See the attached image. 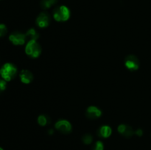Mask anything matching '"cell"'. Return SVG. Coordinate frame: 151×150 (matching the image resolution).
I'll use <instances>...</instances> for the list:
<instances>
[{
  "instance_id": "cell-1",
  "label": "cell",
  "mask_w": 151,
  "mask_h": 150,
  "mask_svg": "<svg viewBox=\"0 0 151 150\" xmlns=\"http://www.w3.org/2000/svg\"><path fill=\"white\" fill-rule=\"evenodd\" d=\"M17 74V69L12 63H5L0 69V75L6 82L12 80Z\"/></svg>"
},
{
  "instance_id": "cell-2",
  "label": "cell",
  "mask_w": 151,
  "mask_h": 150,
  "mask_svg": "<svg viewBox=\"0 0 151 150\" xmlns=\"http://www.w3.org/2000/svg\"><path fill=\"white\" fill-rule=\"evenodd\" d=\"M53 17L57 21H66L70 17L69 9L64 5L57 7L53 12Z\"/></svg>"
},
{
  "instance_id": "cell-3",
  "label": "cell",
  "mask_w": 151,
  "mask_h": 150,
  "mask_svg": "<svg viewBox=\"0 0 151 150\" xmlns=\"http://www.w3.org/2000/svg\"><path fill=\"white\" fill-rule=\"evenodd\" d=\"M25 51L29 57L36 58L41 54V47L36 41H29L27 44Z\"/></svg>"
},
{
  "instance_id": "cell-4",
  "label": "cell",
  "mask_w": 151,
  "mask_h": 150,
  "mask_svg": "<svg viewBox=\"0 0 151 150\" xmlns=\"http://www.w3.org/2000/svg\"><path fill=\"white\" fill-rule=\"evenodd\" d=\"M125 65L128 69L131 71H136L139 67V61L135 55H128L125 58Z\"/></svg>"
},
{
  "instance_id": "cell-5",
  "label": "cell",
  "mask_w": 151,
  "mask_h": 150,
  "mask_svg": "<svg viewBox=\"0 0 151 150\" xmlns=\"http://www.w3.org/2000/svg\"><path fill=\"white\" fill-rule=\"evenodd\" d=\"M9 40L14 45H23L26 41L27 37L25 34L15 32L9 36Z\"/></svg>"
},
{
  "instance_id": "cell-6",
  "label": "cell",
  "mask_w": 151,
  "mask_h": 150,
  "mask_svg": "<svg viewBox=\"0 0 151 150\" xmlns=\"http://www.w3.org/2000/svg\"><path fill=\"white\" fill-rule=\"evenodd\" d=\"M56 129L63 134H69L72 131V125L68 121L60 120L56 122L55 125Z\"/></svg>"
},
{
  "instance_id": "cell-7",
  "label": "cell",
  "mask_w": 151,
  "mask_h": 150,
  "mask_svg": "<svg viewBox=\"0 0 151 150\" xmlns=\"http://www.w3.org/2000/svg\"><path fill=\"white\" fill-rule=\"evenodd\" d=\"M50 22V16L48 13L43 12L38 15L36 19V24L39 27L44 28L48 26Z\"/></svg>"
},
{
  "instance_id": "cell-8",
  "label": "cell",
  "mask_w": 151,
  "mask_h": 150,
  "mask_svg": "<svg viewBox=\"0 0 151 150\" xmlns=\"http://www.w3.org/2000/svg\"><path fill=\"white\" fill-rule=\"evenodd\" d=\"M118 132L121 135H124L126 138H131L135 134V132L134 131L133 128L131 126H128L125 124H120L118 126Z\"/></svg>"
},
{
  "instance_id": "cell-9",
  "label": "cell",
  "mask_w": 151,
  "mask_h": 150,
  "mask_svg": "<svg viewBox=\"0 0 151 150\" xmlns=\"http://www.w3.org/2000/svg\"><path fill=\"white\" fill-rule=\"evenodd\" d=\"M102 115L101 110L95 106H90L86 110L87 117L91 119H96L100 117Z\"/></svg>"
},
{
  "instance_id": "cell-10",
  "label": "cell",
  "mask_w": 151,
  "mask_h": 150,
  "mask_svg": "<svg viewBox=\"0 0 151 150\" xmlns=\"http://www.w3.org/2000/svg\"><path fill=\"white\" fill-rule=\"evenodd\" d=\"M19 76H20L21 81H22L23 83L25 84L30 83L32 81V79H33V75H32V74L29 71L26 70V69L22 70V71H21Z\"/></svg>"
},
{
  "instance_id": "cell-11",
  "label": "cell",
  "mask_w": 151,
  "mask_h": 150,
  "mask_svg": "<svg viewBox=\"0 0 151 150\" xmlns=\"http://www.w3.org/2000/svg\"><path fill=\"white\" fill-rule=\"evenodd\" d=\"M111 132H112L111 128L109 126H106V125H105V126H101V127L100 128L98 134L100 137L106 138H109V137L111 135Z\"/></svg>"
},
{
  "instance_id": "cell-12",
  "label": "cell",
  "mask_w": 151,
  "mask_h": 150,
  "mask_svg": "<svg viewBox=\"0 0 151 150\" xmlns=\"http://www.w3.org/2000/svg\"><path fill=\"white\" fill-rule=\"evenodd\" d=\"M25 35H26L27 39L29 40V41H36L38 38V37H39V35L37 32V31L35 29H33V28L29 29L26 32Z\"/></svg>"
},
{
  "instance_id": "cell-13",
  "label": "cell",
  "mask_w": 151,
  "mask_h": 150,
  "mask_svg": "<svg viewBox=\"0 0 151 150\" xmlns=\"http://www.w3.org/2000/svg\"><path fill=\"white\" fill-rule=\"evenodd\" d=\"M58 0H41V7L44 10H47L51 7V6L56 4Z\"/></svg>"
},
{
  "instance_id": "cell-14",
  "label": "cell",
  "mask_w": 151,
  "mask_h": 150,
  "mask_svg": "<svg viewBox=\"0 0 151 150\" xmlns=\"http://www.w3.org/2000/svg\"><path fill=\"white\" fill-rule=\"evenodd\" d=\"M38 122L41 126H46V125L49 124L50 122V119L48 116H44V115H41V116H38Z\"/></svg>"
},
{
  "instance_id": "cell-15",
  "label": "cell",
  "mask_w": 151,
  "mask_h": 150,
  "mask_svg": "<svg viewBox=\"0 0 151 150\" xmlns=\"http://www.w3.org/2000/svg\"><path fill=\"white\" fill-rule=\"evenodd\" d=\"M83 142L85 144H91L93 141V137L92 135H90V134H86L83 136L82 138Z\"/></svg>"
},
{
  "instance_id": "cell-16",
  "label": "cell",
  "mask_w": 151,
  "mask_h": 150,
  "mask_svg": "<svg viewBox=\"0 0 151 150\" xmlns=\"http://www.w3.org/2000/svg\"><path fill=\"white\" fill-rule=\"evenodd\" d=\"M7 26L4 24H0V37H3L7 34Z\"/></svg>"
},
{
  "instance_id": "cell-17",
  "label": "cell",
  "mask_w": 151,
  "mask_h": 150,
  "mask_svg": "<svg viewBox=\"0 0 151 150\" xmlns=\"http://www.w3.org/2000/svg\"><path fill=\"white\" fill-rule=\"evenodd\" d=\"M93 149H94V150H103L104 149V146L101 141H97Z\"/></svg>"
},
{
  "instance_id": "cell-18",
  "label": "cell",
  "mask_w": 151,
  "mask_h": 150,
  "mask_svg": "<svg viewBox=\"0 0 151 150\" xmlns=\"http://www.w3.org/2000/svg\"><path fill=\"white\" fill-rule=\"evenodd\" d=\"M6 85H7V83H6V81L4 79H0V92L4 91L6 88Z\"/></svg>"
},
{
  "instance_id": "cell-19",
  "label": "cell",
  "mask_w": 151,
  "mask_h": 150,
  "mask_svg": "<svg viewBox=\"0 0 151 150\" xmlns=\"http://www.w3.org/2000/svg\"><path fill=\"white\" fill-rule=\"evenodd\" d=\"M135 133L137 134L138 136H142V134H143V132H142V130L141 129H137V131H136Z\"/></svg>"
},
{
  "instance_id": "cell-20",
  "label": "cell",
  "mask_w": 151,
  "mask_h": 150,
  "mask_svg": "<svg viewBox=\"0 0 151 150\" xmlns=\"http://www.w3.org/2000/svg\"><path fill=\"white\" fill-rule=\"evenodd\" d=\"M0 150H4V149H3L2 148H1V147H0Z\"/></svg>"
}]
</instances>
